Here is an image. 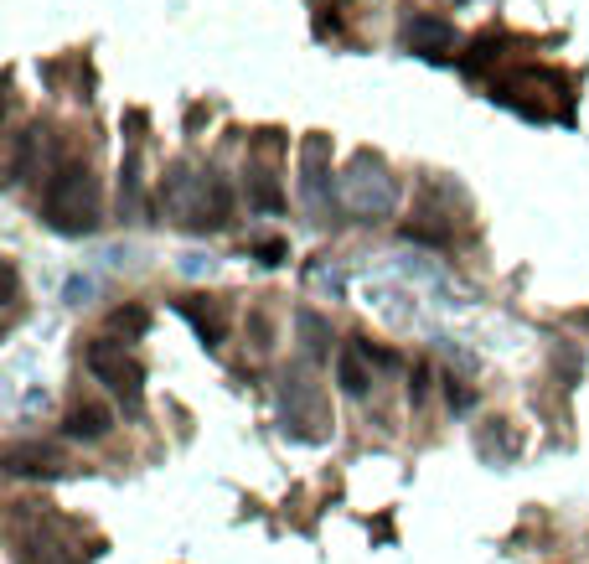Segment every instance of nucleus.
Here are the masks:
<instances>
[{"mask_svg":"<svg viewBox=\"0 0 589 564\" xmlns=\"http://www.w3.org/2000/svg\"><path fill=\"white\" fill-rule=\"evenodd\" d=\"M119 207H124V218L140 213V166H135V156L124 161V171H119Z\"/></svg>","mask_w":589,"mask_h":564,"instance_id":"ddd939ff","label":"nucleus"},{"mask_svg":"<svg viewBox=\"0 0 589 564\" xmlns=\"http://www.w3.org/2000/svg\"><path fill=\"white\" fill-rule=\"evenodd\" d=\"M0 466H6L11 477H57L62 451H52V445H6Z\"/></svg>","mask_w":589,"mask_h":564,"instance_id":"423d86ee","label":"nucleus"},{"mask_svg":"<svg viewBox=\"0 0 589 564\" xmlns=\"http://www.w3.org/2000/svg\"><path fill=\"white\" fill-rule=\"evenodd\" d=\"M326 176H331V140L326 135H305L300 145V192L305 202H326Z\"/></svg>","mask_w":589,"mask_h":564,"instance_id":"7ed1b4c3","label":"nucleus"},{"mask_svg":"<svg viewBox=\"0 0 589 564\" xmlns=\"http://www.w3.org/2000/svg\"><path fill=\"white\" fill-rule=\"evenodd\" d=\"M403 47L419 52V57H445L455 47V26L440 21V16H414L403 26Z\"/></svg>","mask_w":589,"mask_h":564,"instance_id":"39448f33","label":"nucleus"},{"mask_svg":"<svg viewBox=\"0 0 589 564\" xmlns=\"http://www.w3.org/2000/svg\"><path fill=\"white\" fill-rule=\"evenodd\" d=\"M295 326H300V342H305L310 358H321V352L331 347V326H326L316 311H295Z\"/></svg>","mask_w":589,"mask_h":564,"instance_id":"1a4fd4ad","label":"nucleus"},{"mask_svg":"<svg viewBox=\"0 0 589 564\" xmlns=\"http://www.w3.org/2000/svg\"><path fill=\"white\" fill-rule=\"evenodd\" d=\"M424 394H429V368H424V363H414V383H409V399H414V404H424Z\"/></svg>","mask_w":589,"mask_h":564,"instance_id":"dca6fc26","label":"nucleus"},{"mask_svg":"<svg viewBox=\"0 0 589 564\" xmlns=\"http://www.w3.org/2000/svg\"><path fill=\"white\" fill-rule=\"evenodd\" d=\"M109 425H114V414L104 404H78V409H68V425L62 430H68L73 440H104Z\"/></svg>","mask_w":589,"mask_h":564,"instance_id":"0eeeda50","label":"nucleus"},{"mask_svg":"<svg viewBox=\"0 0 589 564\" xmlns=\"http://www.w3.org/2000/svg\"><path fill=\"white\" fill-rule=\"evenodd\" d=\"M496 52H502V37H496V32H486V37H476V42H471V52H465V57H460V68H465V73H471V78H476V73H481V68L491 63V57H496Z\"/></svg>","mask_w":589,"mask_h":564,"instance_id":"4468645a","label":"nucleus"},{"mask_svg":"<svg viewBox=\"0 0 589 564\" xmlns=\"http://www.w3.org/2000/svg\"><path fill=\"white\" fill-rule=\"evenodd\" d=\"M336 383H341V394H352V399H362V394H367L372 373H367L362 347H341V352H336Z\"/></svg>","mask_w":589,"mask_h":564,"instance_id":"6e6552de","label":"nucleus"},{"mask_svg":"<svg viewBox=\"0 0 589 564\" xmlns=\"http://www.w3.org/2000/svg\"><path fill=\"white\" fill-rule=\"evenodd\" d=\"M285 254H290V244H285V239H264V244L254 249V259H259V264H285Z\"/></svg>","mask_w":589,"mask_h":564,"instance_id":"2eb2a0df","label":"nucleus"},{"mask_svg":"<svg viewBox=\"0 0 589 564\" xmlns=\"http://www.w3.org/2000/svg\"><path fill=\"white\" fill-rule=\"evenodd\" d=\"M88 373L99 378V383H109V389L124 399V409H140V394H145V368L124 352L119 342H93L88 347Z\"/></svg>","mask_w":589,"mask_h":564,"instance_id":"f03ea898","label":"nucleus"},{"mask_svg":"<svg viewBox=\"0 0 589 564\" xmlns=\"http://www.w3.org/2000/svg\"><path fill=\"white\" fill-rule=\"evenodd\" d=\"M569 321H574V326H579V332H589V306H584V311H574V316H569Z\"/></svg>","mask_w":589,"mask_h":564,"instance_id":"6ab92c4d","label":"nucleus"},{"mask_svg":"<svg viewBox=\"0 0 589 564\" xmlns=\"http://www.w3.org/2000/svg\"><path fill=\"white\" fill-rule=\"evenodd\" d=\"M37 140L42 130H21L16 151H11V182H31V166H37Z\"/></svg>","mask_w":589,"mask_h":564,"instance_id":"9d476101","label":"nucleus"},{"mask_svg":"<svg viewBox=\"0 0 589 564\" xmlns=\"http://www.w3.org/2000/svg\"><path fill=\"white\" fill-rule=\"evenodd\" d=\"M88 290H93V280H68V301H83Z\"/></svg>","mask_w":589,"mask_h":564,"instance_id":"a211bd4d","label":"nucleus"},{"mask_svg":"<svg viewBox=\"0 0 589 564\" xmlns=\"http://www.w3.org/2000/svg\"><path fill=\"white\" fill-rule=\"evenodd\" d=\"M176 311L197 326V337H202L207 347H217V342L228 337V311H223V301H212V295H181Z\"/></svg>","mask_w":589,"mask_h":564,"instance_id":"20e7f679","label":"nucleus"},{"mask_svg":"<svg viewBox=\"0 0 589 564\" xmlns=\"http://www.w3.org/2000/svg\"><path fill=\"white\" fill-rule=\"evenodd\" d=\"M248 197H254V207H264V213H279V207H285V192H279V182L269 171L248 176Z\"/></svg>","mask_w":589,"mask_h":564,"instance_id":"9b49d317","label":"nucleus"},{"mask_svg":"<svg viewBox=\"0 0 589 564\" xmlns=\"http://www.w3.org/2000/svg\"><path fill=\"white\" fill-rule=\"evenodd\" d=\"M445 394H450V409H471V404H476V394H471V389H460L455 378H450V389H445Z\"/></svg>","mask_w":589,"mask_h":564,"instance_id":"f3484780","label":"nucleus"},{"mask_svg":"<svg viewBox=\"0 0 589 564\" xmlns=\"http://www.w3.org/2000/svg\"><path fill=\"white\" fill-rule=\"evenodd\" d=\"M145 326H150L145 306H114L109 311V332H119V337H145Z\"/></svg>","mask_w":589,"mask_h":564,"instance_id":"f8f14e48","label":"nucleus"},{"mask_svg":"<svg viewBox=\"0 0 589 564\" xmlns=\"http://www.w3.org/2000/svg\"><path fill=\"white\" fill-rule=\"evenodd\" d=\"M42 218L68 233V239H83V233L99 228V187H93V171L83 161H62L47 176V197H42Z\"/></svg>","mask_w":589,"mask_h":564,"instance_id":"f257e3e1","label":"nucleus"}]
</instances>
